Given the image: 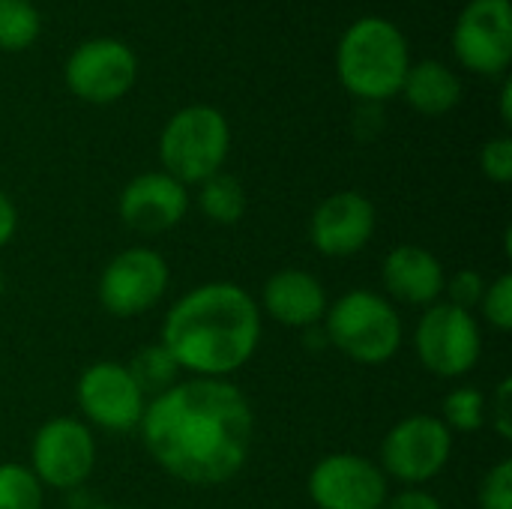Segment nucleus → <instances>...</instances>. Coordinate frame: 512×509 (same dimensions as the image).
I'll return each mask as SVG.
<instances>
[{"label":"nucleus","mask_w":512,"mask_h":509,"mask_svg":"<svg viewBox=\"0 0 512 509\" xmlns=\"http://www.w3.org/2000/svg\"><path fill=\"white\" fill-rule=\"evenodd\" d=\"M453 54L474 75H504L512 63L510 0H468L453 24Z\"/></svg>","instance_id":"obj_10"},{"label":"nucleus","mask_w":512,"mask_h":509,"mask_svg":"<svg viewBox=\"0 0 512 509\" xmlns=\"http://www.w3.org/2000/svg\"><path fill=\"white\" fill-rule=\"evenodd\" d=\"M45 486L33 477L27 465H0V509H42Z\"/></svg>","instance_id":"obj_23"},{"label":"nucleus","mask_w":512,"mask_h":509,"mask_svg":"<svg viewBox=\"0 0 512 509\" xmlns=\"http://www.w3.org/2000/svg\"><path fill=\"white\" fill-rule=\"evenodd\" d=\"M381 282L393 300H399L405 306L429 309L432 303L441 300L447 273L435 252H429L417 243H402L387 252V258L381 264Z\"/></svg>","instance_id":"obj_17"},{"label":"nucleus","mask_w":512,"mask_h":509,"mask_svg":"<svg viewBox=\"0 0 512 509\" xmlns=\"http://www.w3.org/2000/svg\"><path fill=\"white\" fill-rule=\"evenodd\" d=\"M441 423L453 435H474L486 426V393L477 387H456L441 405Z\"/></svg>","instance_id":"obj_22"},{"label":"nucleus","mask_w":512,"mask_h":509,"mask_svg":"<svg viewBox=\"0 0 512 509\" xmlns=\"http://www.w3.org/2000/svg\"><path fill=\"white\" fill-rule=\"evenodd\" d=\"M483 318L498 330V333H510L512 330V276L501 273L495 282L486 285V294L480 300Z\"/></svg>","instance_id":"obj_24"},{"label":"nucleus","mask_w":512,"mask_h":509,"mask_svg":"<svg viewBox=\"0 0 512 509\" xmlns=\"http://www.w3.org/2000/svg\"><path fill=\"white\" fill-rule=\"evenodd\" d=\"M453 456V432L432 414L399 420L381 444V471L402 486L435 480Z\"/></svg>","instance_id":"obj_7"},{"label":"nucleus","mask_w":512,"mask_h":509,"mask_svg":"<svg viewBox=\"0 0 512 509\" xmlns=\"http://www.w3.org/2000/svg\"><path fill=\"white\" fill-rule=\"evenodd\" d=\"M414 351L432 375L453 381L477 369L483 357V330L468 309L438 300L417 321Z\"/></svg>","instance_id":"obj_6"},{"label":"nucleus","mask_w":512,"mask_h":509,"mask_svg":"<svg viewBox=\"0 0 512 509\" xmlns=\"http://www.w3.org/2000/svg\"><path fill=\"white\" fill-rule=\"evenodd\" d=\"M42 33L33 0H0V51H27Z\"/></svg>","instance_id":"obj_21"},{"label":"nucleus","mask_w":512,"mask_h":509,"mask_svg":"<svg viewBox=\"0 0 512 509\" xmlns=\"http://www.w3.org/2000/svg\"><path fill=\"white\" fill-rule=\"evenodd\" d=\"M15 231H18V210L12 204V198L0 189V249L6 243H12Z\"/></svg>","instance_id":"obj_30"},{"label":"nucleus","mask_w":512,"mask_h":509,"mask_svg":"<svg viewBox=\"0 0 512 509\" xmlns=\"http://www.w3.org/2000/svg\"><path fill=\"white\" fill-rule=\"evenodd\" d=\"M480 171L492 180V183H510L512 180V138L501 135L492 138L480 147Z\"/></svg>","instance_id":"obj_27"},{"label":"nucleus","mask_w":512,"mask_h":509,"mask_svg":"<svg viewBox=\"0 0 512 509\" xmlns=\"http://www.w3.org/2000/svg\"><path fill=\"white\" fill-rule=\"evenodd\" d=\"M231 150V126L213 105H186L165 123L159 135L162 171L189 183H204L219 174Z\"/></svg>","instance_id":"obj_5"},{"label":"nucleus","mask_w":512,"mask_h":509,"mask_svg":"<svg viewBox=\"0 0 512 509\" xmlns=\"http://www.w3.org/2000/svg\"><path fill=\"white\" fill-rule=\"evenodd\" d=\"M399 93L417 114L444 117L462 102V81L447 63L426 57V60L408 66V75H405Z\"/></svg>","instance_id":"obj_18"},{"label":"nucleus","mask_w":512,"mask_h":509,"mask_svg":"<svg viewBox=\"0 0 512 509\" xmlns=\"http://www.w3.org/2000/svg\"><path fill=\"white\" fill-rule=\"evenodd\" d=\"M378 228L375 204L354 189L327 195L312 219H309V240L315 252L327 258H351L369 246Z\"/></svg>","instance_id":"obj_14"},{"label":"nucleus","mask_w":512,"mask_h":509,"mask_svg":"<svg viewBox=\"0 0 512 509\" xmlns=\"http://www.w3.org/2000/svg\"><path fill=\"white\" fill-rule=\"evenodd\" d=\"M96 465V441L87 423L54 417L30 441V471L48 489H78Z\"/></svg>","instance_id":"obj_11"},{"label":"nucleus","mask_w":512,"mask_h":509,"mask_svg":"<svg viewBox=\"0 0 512 509\" xmlns=\"http://www.w3.org/2000/svg\"><path fill=\"white\" fill-rule=\"evenodd\" d=\"M201 192H198V207L201 213L213 222V225H237L243 216H246V207H249V198H246V189L243 183L228 174V171H219L213 177H207L204 183H198Z\"/></svg>","instance_id":"obj_19"},{"label":"nucleus","mask_w":512,"mask_h":509,"mask_svg":"<svg viewBox=\"0 0 512 509\" xmlns=\"http://www.w3.org/2000/svg\"><path fill=\"white\" fill-rule=\"evenodd\" d=\"M480 509H512V462L501 459L480 483Z\"/></svg>","instance_id":"obj_26"},{"label":"nucleus","mask_w":512,"mask_h":509,"mask_svg":"<svg viewBox=\"0 0 512 509\" xmlns=\"http://www.w3.org/2000/svg\"><path fill=\"white\" fill-rule=\"evenodd\" d=\"M75 402L81 414L105 432L138 429L147 408V396L117 360L90 363L75 384Z\"/></svg>","instance_id":"obj_12"},{"label":"nucleus","mask_w":512,"mask_h":509,"mask_svg":"<svg viewBox=\"0 0 512 509\" xmlns=\"http://www.w3.org/2000/svg\"><path fill=\"white\" fill-rule=\"evenodd\" d=\"M408 66L411 51L405 33L381 15L354 21L336 45V78L363 102H387L399 96Z\"/></svg>","instance_id":"obj_3"},{"label":"nucleus","mask_w":512,"mask_h":509,"mask_svg":"<svg viewBox=\"0 0 512 509\" xmlns=\"http://www.w3.org/2000/svg\"><path fill=\"white\" fill-rule=\"evenodd\" d=\"M381 509H444V507H441V501H438L432 492H426V489H420V486H405L402 492L390 495V498H387V504H384Z\"/></svg>","instance_id":"obj_29"},{"label":"nucleus","mask_w":512,"mask_h":509,"mask_svg":"<svg viewBox=\"0 0 512 509\" xmlns=\"http://www.w3.org/2000/svg\"><path fill=\"white\" fill-rule=\"evenodd\" d=\"M3 291H6V279H3V273H0V297H3Z\"/></svg>","instance_id":"obj_32"},{"label":"nucleus","mask_w":512,"mask_h":509,"mask_svg":"<svg viewBox=\"0 0 512 509\" xmlns=\"http://www.w3.org/2000/svg\"><path fill=\"white\" fill-rule=\"evenodd\" d=\"M168 261L150 246L117 252L99 276V306L114 318H138L150 312L168 291Z\"/></svg>","instance_id":"obj_9"},{"label":"nucleus","mask_w":512,"mask_h":509,"mask_svg":"<svg viewBox=\"0 0 512 509\" xmlns=\"http://www.w3.org/2000/svg\"><path fill=\"white\" fill-rule=\"evenodd\" d=\"M114 509H138V507H114Z\"/></svg>","instance_id":"obj_33"},{"label":"nucleus","mask_w":512,"mask_h":509,"mask_svg":"<svg viewBox=\"0 0 512 509\" xmlns=\"http://www.w3.org/2000/svg\"><path fill=\"white\" fill-rule=\"evenodd\" d=\"M138 432L144 450L165 474L186 486L210 489L243 471L255 414L231 381L192 378L147 399Z\"/></svg>","instance_id":"obj_1"},{"label":"nucleus","mask_w":512,"mask_h":509,"mask_svg":"<svg viewBox=\"0 0 512 509\" xmlns=\"http://www.w3.org/2000/svg\"><path fill=\"white\" fill-rule=\"evenodd\" d=\"M444 294H447V303H453V306L471 312L474 306H480V300H483V294H486V279H483L480 270H471V267L456 270V273L444 282Z\"/></svg>","instance_id":"obj_25"},{"label":"nucleus","mask_w":512,"mask_h":509,"mask_svg":"<svg viewBox=\"0 0 512 509\" xmlns=\"http://www.w3.org/2000/svg\"><path fill=\"white\" fill-rule=\"evenodd\" d=\"M309 498L318 509H381L390 480L381 465L360 453H330L309 474Z\"/></svg>","instance_id":"obj_13"},{"label":"nucleus","mask_w":512,"mask_h":509,"mask_svg":"<svg viewBox=\"0 0 512 509\" xmlns=\"http://www.w3.org/2000/svg\"><path fill=\"white\" fill-rule=\"evenodd\" d=\"M501 120L510 126L512 123V81L507 78L504 87H501Z\"/></svg>","instance_id":"obj_31"},{"label":"nucleus","mask_w":512,"mask_h":509,"mask_svg":"<svg viewBox=\"0 0 512 509\" xmlns=\"http://www.w3.org/2000/svg\"><path fill=\"white\" fill-rule=\"evenodd\" d=\"M510 396H512V378H504V381L498 384L495 396H492V399H486V408L492 411V414H486V420L492 423V429H495L504 441H510L512 438Z\"/></svg>","instance_id":"obj_28"},{"label":"nucleus","mask_w":512,"mask_h":509,"mask_svg":"<svg viewBox=\"0 0 512 509\" xmlns=\"http://www.w3.org/2000/svg\"><path fill=\"white\" fill-rule=\"evenodd\" d=\"M327 288L309 270H279L264 282L261 306L276 324L294 330H312L327 315Z\"/></svg>","instance_id":"obj_16"},{"label":"nucleus","mask_w":512,"mask_h":509,"mask_svg":"<svg viewBox=\"0 0 512 509\" xmlns=\"http://www.w3.org/2000/svg\"><path fill=\"white\" fill-rule=\"evenodd\" d=\"M189 192L165 171H144L132 177L117 201L120 222L138 234H162L186 219Z\"/></svg>","instance_id":"obj_15"},{"label":"nucleus","mask_w":512,"mask_h":509,"mask_svg":"<svg viewBox=\"0 0 512 509\" xmlns=\"http://www.w3.org/2000/svg\"><path fill=\"white\" fill-rule=\"evenodd\" d=\"M63 78L75 99L90 105H111L135 87L138 57L126 42L114 36H93L66 57Z\"/></svg>","instance_id":"obj_8"},{"label":"nucleus","mask_w":512,"mask_h":509,"mask_svg":"<svg viewBox=\"0 0 512 509\" xmlns=\"http://www.w3.org/2000/svg\"><path fill=\"white\" fill-rule=\"evenodd\" d=\"M261 309L237 282H204L186 291L162 321V345L180 372L231 378L258 351Z\"/></svg>","instance_id":"obj_2"},{"label":"nucleus","mask_w":512,"mask_h":509,"mask_svg":"<svg viewBox=\"0 0 512 509\" xmlns=\"http://www.w3.org/2000/svg\"><path fill=\"white\" fill-rule=\"evenodd\" d=\"M321 324L327 345L363 366L390 363L405 339V327L396 306L384 294L366 288L342 294L333 306H327Z\"/></svg>","instance_id":"obj_4"},{"label":"nucleus","mask_w":512,"mask_h":509,"mask_svg":"<svg viewBox=\"0 0 512 509\" xmlns=\"http://www.w3.org/2000/svg\"><path fill=\"white\" fill-rule=\"evenodd\" d=\"M126 369H129V375L135 378V384L141 387V393H144L147 399H153V396L171 390V387L177 384V375H180L177 360L168 354V348H165L162 342H159V345L141 348V351L132 357V363H129Z\"/></svg>","instance_id":"obj_20"}]
</instances>
